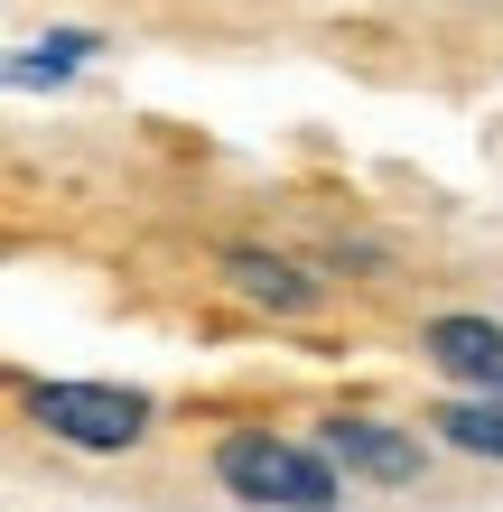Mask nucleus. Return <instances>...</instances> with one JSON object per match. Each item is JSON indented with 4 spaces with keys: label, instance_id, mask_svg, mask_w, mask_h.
I'll return each instance as SVG.
<instances>
[{
    "label": "nucleus",
    "instance_id": "1",
    "mask_svg": "<svg viewBox=\"0 0 503 512\" xmlns=\"http://www.w3.org/2000/svg\"><path fill=\"white\" fill-rule=\"evenodd\" d=\"M215 485L252 512H336L345 466L317 438H280V429H224L215 438Z\"/></svg>",
    "mask_w": 503,
    "mask_h": 512
},
{
    "label": "nucleus",
    "instance_id": "2",
    "mask_svg": "<svg viewBox=\"0 0 503 512\" xmlns=\"http://www.w3.org/2000/svg\"><path fill=\"white\" fill-rule=\"evenodd\" d=\"M19 401L47 438L84 447V457H122L150 438V391H122V382H28Z\"/></svg>",
    "mask_w": 503,
    "mask_h": 512
},
{
    "label": "nucleus",
    "instance_id": "3",
    "mask_svg": "<svg viewBox=\"0 0 503 512\" xmlns=\"http://www.w3.org/2000/svg\"><path fill=\"white\" fill-rule=\"evenodd\" d=\"M317 447H327L345 475H364V485H420V466H429V447L410 429H392V419H373V410L317 419Z\"/></svg>",
    "mask_w": 503,
    "mask_h": 512
},
{
    "label": "nucleus",
    "instance_id": "4",
    "mask_svg": "<svg viewBox=\"0 0 503 512\" xmlns=\"http://www.w3.org/2000/svg\"><path fill=\"white\" fill-rule=\"evenodd\" d=\"M420 345H429V364L448 373L457 391H485V401H503V326H494V317H429Z\"/></svg>",
    "mask_w": 503,
    "mask_h": 512
},
{
    "label": "nucleus",
    "instance_id": "5",
    "mask_svg": "<svg viewBox=\"0 0 503 512\" xmlns=\"http://www.w3.org/2000/svg\"><path fill=\"white\" fill-rule=\"evenodd\" d=\"M224 289L252 298V308H271V317H308L317 298H327L317 270H299L289 252H261V243H233V252H224Z\"/></svg>",
    "mask_w": 503,
    "mask_h": 512
},
{
    "label": "nucleus",
    "instance_id": "6",
    "mask_svg": "<svg viewBox=\"0 0 503 512\" xmlns=\"http://www.w3.org/2000/svg\"><path fill=\"white\" fill-rule=\"evenodd\" d=\"M438 438L466 447V457H494L503 466V401H485V391H457V401H438Z\"/></svg>",
    "mask_w": 503,
    "mask_h": 512
},
{
    "label": "nucleus",
    "instance_id": "7",
    "mask_svg": "<svg viewBox=\"0 0 503 512\" xmlns=\"http://www.w3.org/2000/svg\"><path fill=\"white\" fill-rule=\"evenodd\" d=\"M103 38H94V28H47V38H38V56H19V84H66L75 66H84V56H94Z\"/></svg>",
    "mask_w": 503,
    "mask_h": 512
}]
</instances>
